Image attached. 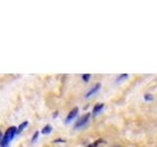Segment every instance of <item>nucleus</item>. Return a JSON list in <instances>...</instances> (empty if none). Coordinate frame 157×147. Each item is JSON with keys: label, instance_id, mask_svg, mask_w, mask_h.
<instances>
[{"label": "nucleus", "instance_id": "f257e3e1", "mask_svg": "<svg viewBox=\"0 0 157 147\" xmlns=\"http://www.w3.org/2000/svg\"><path fill=\"white\" fill-rule=\"evenodd\" d=\"M17 130L18 127L16 126H10L9 129L6 130L5 134L3 135L2 140L0 141V147H8L13 140L14 136L17 134Z\"/></svg>", "mask_w": 157, "mask_h": 147}, {"label": "nucleus", "instance_id": "f03ea898", "mask_svg": "<svg viewBox=\"0 0 157 147\" xmlns=\"http://www.w3.org/2000/svg\"><path fill=\"white\" fill-rule=\"evenodd\" d=\"M90 113H87V114H85L83 116H82L80 119H78L77 122H76V125H75V129H80V127L83 126L85 125H86V123L90 120Z\"/></svg>", "mask_w": 157, "mask_h": 147}, {"label": "nucleus", "instance_id": "7ed1b4c3", "mask_svg": "<svg viewBox=\"0 0 157 147\" xmlns=\"http://www.w3.org/2000/svg\"><path fill=\"white\" fill-rule=\"evenodd\" d=\"M78 107H75L73 110H71V112L68 114V116H67V118H66V120H65V123H66V124H69V123L72 122L74 119H75V118L77 117V115H78Z\"/></svg>", "mask_w": 157, "mask_h": 147}, {"label": "nucleus", "instance_id": "20e7f679", "mask_svg": "<svg viewBox=\"0 0 157 147\" xmlns=\"http://www.w3.org/2000/svg\"><path fill=\"white\" fill-rule=\"evenodd\" d=\"M100 86H101V85L100 83H97V85H95L94 86H93L90 90H88V92L86 94V98H88V97H90V96H92L93 94H94L95 92H97L98 90H99V88H100Z\"/></svg>", "mask_w": 157, "mask_h": 147}, {"label": "nucleus", "instance_id": "39448f33", "mask_svg": "<svg viewBox=\"0 0 157 147\" xmlns=\"http://www.w3.org/2000/svg\"><path fill=\"white\" fill-rule=\"evenodd\" d=\"M103 107H104V104H102V103H97V104L94 106V108H93V111H92V114L93 115H97L98 113H99L102 109Z\"/></svg>", "mask_w": 157, "mask_h": 147}, {"label": "nucleus", "instance_id": "423d86ee", "mask_svg": "<svg viewBox=\"0 0 157 147\" xmlns=\"http://www.w3.org/2000/svg\"><path fill=\"white\" fill-rule=\"evenodd\" d=\"M52 131V126L50 125H46L45 126L43 127V129L41 130V134L46 135V134H49L50 132Z\"/></svg>", "mask_w": 157, "mask_h": 147}, {"label": "nucleus", "instance_id": "0eeeda50", "mask_svg": "<svg viewBox=\"0 0 157 147\" xmlns=\"http://www.w3.org/2000/svg\"><path fill=\"white\" fill-rule=\"evenodd\" d=\"M28 125H29V122L28 121H26V122H24V123H22L21 125H20L19 126H18V130H17V134H19L20 132H22L26 127L28 126Z\"/></svg>", "mask_w": 157, "mask_h": 147}, {"label": "nucleus", "instance_id": "6e6552de", "mask_svg": "<svg viewBox=\"0 0 157 147\" xmlns=\"http://www.w3.org/2000/svg\"><path fill=\"white\" fill-rule=\"evenodd\" d=\"M100 142H102V140H101V139H98L97 141H94L93 143L90 144V145L86 146V147H98V145H99Z\"/></svg>", "mask_w": 157, "mask_h": 147}, {"label": "nucleus", "instance_id": "1a4fd4ad", "mask_svg": "<svg viewBox=\"0 0 157 147\" xmlns=\"http://www.w3.org/2000/svg\"><path fill=\"white\" fill-rule=\"evenodd\" d=\"M127 77H128V75H127V74H123V75H121L120 77H117L116 81H121L125 80V78H127Z\"/></svg>", "mask_w": 157, "mask_h": 147}, {"label": "nucleus", "instance_id": "9d476101", "mask_svg": "<svg viewBox=\"0 0 157 147\" xmlns=\"http://www.w3.org/2000/svg\"><path fill=\"white\" fill-rule=\"evenodd\" d=\"M38 134H39V131H38V130L34 132V134H33V139H32V142H36V141L37 140V138H38Z\"/></svg>", "mask_w": 157, "mask_h": 147}, {"label": "nucleus", "instance_id": "9b49d317", "mask_svg": "<svg viewBox=\"0 0 157 147\" xmlns=\"http://www.w3.org/2000/svg\"><path fill=\"white\" fill-rule=\"evenodd\" d=\"M90 78V74H85V75H82V80L85 81H88Z\"/></svg>", "mask_w": 157, "mask_h": 147}, {"label": "nucleus", "instance_id": "f8f14e48", "mask_svg": "<svg viewBox=\"0 0 157 147\" xmlns=\"http://www.w3.org/2000/svg\"><path fill=\"white\" fill-rule=\"evenodd\" d=\"M144 99H145L146 101H150V100L153 99V96H152L151 94H145V96H144Z\"/></svg>", "mask_w": 157, "mask_h": 147}, {"label": "nucleus", "instance_id": "ddd939ff", "mask_svg": "<svg viewBox=\"0 0 157 147\" xmlns=\"http://www.w3.org/2000/svg\"><path fill=\"white\" fill-rule=\"evenodd\" d=\"M2 138H3V135H2V132L0 131V141L2 140Z\"/></svg>", "mask_w": 157, "mask_h": 147}, {"label": "nucleus", "instance_id": "4468645a", "mask_svg": "<svg viewBox=\"0 0 157 147\" xmlns=\"http://www.w3.org/2000/svg\"><path fill=\"white\" fill-rule=\"evenodd\" d=\"M115 147H120V146H115Z\"/></svg>", "mask_w": 157, "mask_h": 147}]
</instances>
